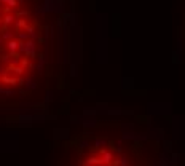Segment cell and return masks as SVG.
Segmentation results:
<instances>
[{"mask_svg": "<svg viewBox=\"0 0 185 166\" xmlns=\"http://www.w3.org/2000/svg\"><path fill=\"white\" fill-rule=\"evenodd\" d=\"M61 0H0V109L42 99L59 66Z\"/></svg>", "mask_w": 185, "mask_h": 166, "instance_id": "cell-1", "label": "cell"}, {"mask_svg": "<svg viewBox=\"0 0 185 166\" xmlns=\"http://www.w3.org/2000/svg\"><path fill=\"white\" fill-rule=\"evenodd\" d=\"M75 166H132L131 161L113 145L97 144L83 152Z\"/></svg>", "mask_w": 185, "mask_h": 166, "instance_id": "cell-2", "label": "cell"}]
</instances>
